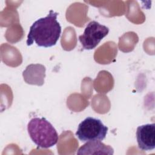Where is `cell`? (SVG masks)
<instances>
[{
	"mask_svg": "<svg viewBox=\"0 0 155 155\" xmlns=\"http://www.w3.org/2000/svg\"><path fill=\"white\" fill-rule=\"evenodd\" d=\"M58 13L50 10L47 16L36 20L30 26L27 45L35 42L39 47H50L56 44L61 33V27L57 21Z\"/></svg>",
	"mask_w": 155,
	"mask_h": 155,
	"instance_id": "obj_1",
	"label": "cell"
},
{
	"mask_svg": "<svg viewBox=\"0 0 155 155\" xmlns=\"http://www.w3.org/2000/svg\"><path fill=\"white\" fill-rule=\"evenodd\" d=\"M27 131L31 140L39 147L48 148L58 141V134L44 117H33L28 123Z\"/></svg>",
	"mask_w": 155,
	"mask_h": 155,
	"instance_id": "obj_2",
	"label": "cell"
},
{
	"mask_svg": "<svg viewBox=\"0 0 155 155\" xmlns=\"http://www.w3.org/2000/svg\"><path fill=\"white\" fill-rule=\"evenodd\" d=\"M108 130L100 119L87 117L79 124L76 136L82 142L102 140L105 138Z\"/></svg>",
	"mask_w": 155,
	"mask_h": 155,
	"instance_id": "obj_3",
	"label": "cell"
},
{
	"mask_svg": "<svg viewBox=\"0 0 155 155\" xmlns=\"http://www.w3.org/2000/svg\"><path fill=\"white\" fill-rule=\"evenodd\" d=\"M109 32V28L96 21L89 22L82 35L79 36L82 47L85 50L94 49Z\"/></svg>",
	"mask_w": 155,
	"mask_h": 155,
	"instance_id": "obj_4",
	"label": "cell"
},
{
	"mask_svg": "<svg viewBox=\"0 0 155 155\" xmlns=\"http://www.w3.org/2000/svg\"><path fill=\"white\" fill-rule=\"evenodd\" d=\"M138 147L142 151H151L155 148V124L139 126L136 130Z\"/></svg>",
	"mask_w": 155,
	"mask_h": 155,
	"instance_id": "obj_5",
	"label": "cell"
},
{
	"mask_svg": "<svg viewBox=\"0 0 155 155\" xmlns=\"http://www.w3.org/2000/svg\"><path fill=\"white\" fill-rule=\"evenodd\" d=\"M114 153L113 148L108 145H105L101 140H93L87 142L81 146L77 151V154H108Z\"/></svg>",
	"mask_w": 155,
	"mask_h": 155,
	"instance_id": "obj_6",
	"label": "cell"
},
{
	"mask_svg": "<svg viewBox=\"0 0 155 155\" xmlns=\"http://www.w3.org/2000/svg\"><path fill=\"white\" fill-rule=\"evenodd\" d=\"M22 75L26 83L33 85L35 77V85H42L45 76V67L41 64H30L26 67Z\"/></svg>",
	"mask_w": 155,
	"mask_h": 155,
	"instance_id": "obj_7",
	"label": "cell"
}]
</instances>
